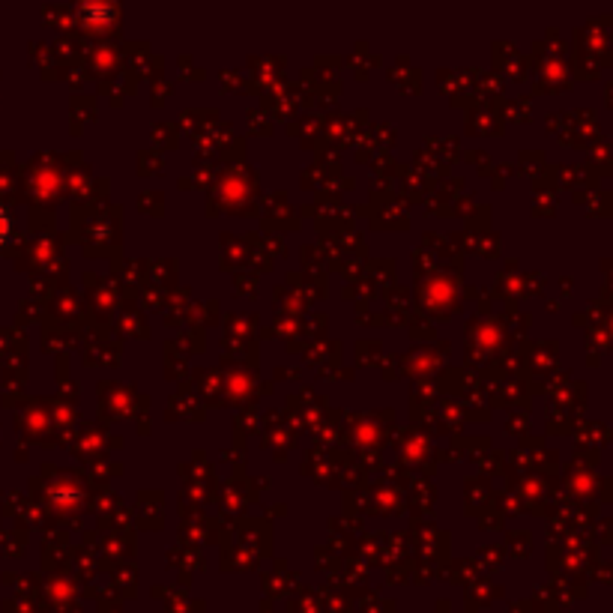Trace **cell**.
<instances>
[{
	"label": "cell",
	"instance_id": "obj_1",
	"mask_svg": "<svg viewBox=\"0 0 613 613\" xmlns=\"http://www.w3.org/2000/svg\"><path fill=\"white\" fill-rule=\"evenodd\" d=\"M9 231H12V222H9V213L0 207V246L6 243V237H9Z\"/></svg>",
	"mask_w": 613,
	"mask_h": 613
}]
</instances>
